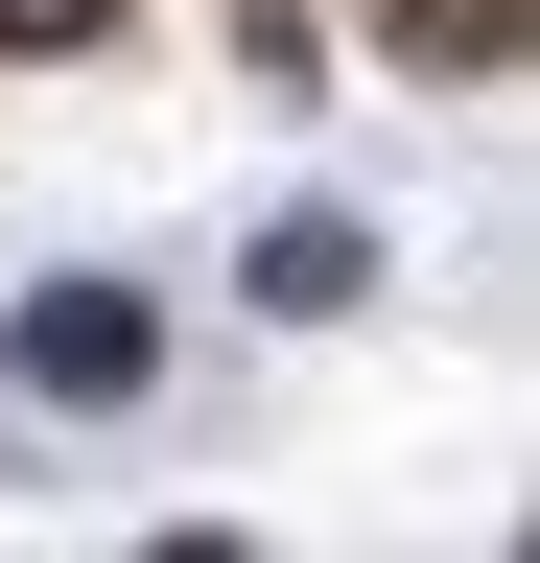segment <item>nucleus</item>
Masks as SVG:
<instances>
[{"instance_id":"1","label":"nucleus","mask_w":540,"mask_h":563,"mask_svg":"<svg viewBox=\"0 0 540 563\" xmlns=\"http://www.w3.org/2000/svg\"><path fill=\"white\" fill-rule=\"evenodd\" d=\"M165 376V306H142V282H47V306H24V399H142Z\"/></svg>"},{"instance_id":"2","label":"nucleus","mask_w":540,"mask_h":563,"mask_svg":"<svg viewBox=\"0 0 540 563\" xmlns=\"http://www.w3.org/2000/svg\"><path fill=\"white\" fill-rule=\"evenodd\" d=\"M353 282H376L353 211H283V235H258V306H353Z\"/></svg>"},{"instance_id":"3","label":"nucleus","mask_w":540,"mask_h":563,"mask_svg":"<svg viewBox=\"0 0 540 563\" xmlns=\"http://www.w3.org/2000/svg\"><path fill=\"white\" fill-rule=\"evenodd\" d=\"M399 70H517V0H376Z\"/></svg>"},{"instance_id":"4","label":"nucleus","mask_w":540,"mask_h":563,"mask_svg":"<svg viewBox=\"0 0 540 563\" xmlns=\"http://www.w3.org/2000/svg\"><path fill=\"white\" fill-rule=\"evenodd\" d=\"M47 24H95V0H47Z\"/></svg>"}]
</instances>
